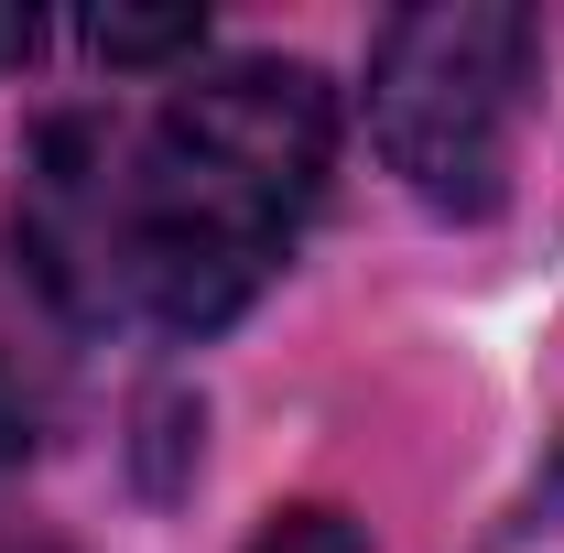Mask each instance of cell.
<instances>
[{"label":"cell","instance_id":"obj_1","mask_svg":"<svg viewBox=\"0 0 564 553\" xmlns=\"http://www.w3.org/2000/svg\"><path fill=\"white\" fill-rule=\"evenodd\" d=\"M337 163V87L293 55H228L131 131V304L217 337L293 261Z\"/></svg>","mask_w":564,"mask_h":553},{"label":"cell","instance_id":"obj_2","mask_svg":"<svg viewBox=\"0 0 564 553\" xmlns=\"http://www.w3.org/2000/svg\"><path fill=\"white\" fill-rule=\"evenodd\" d=\"M543 87V22L510 0H423L369 44V141L434 217H499Z\"/></svg>","mask_w":564,"mask_h":553},{"label":"cell","instance_id":"obj_3","mask_svg":"<svg viewBox=\"0 0 564 553\" xmlns=\"http://www.w3.org/2000/svg\"><path fill=\"white\" fill-rule=\"evenodd\" d=\"M11 250H22V282L98 326V315H131V131L109 120H44L33 152H22V196H11Z\"/></svg>","mask_w":564,"mask_h":553},{"label":"cell","instance_id":"obj_4","mask_svg":"<svg viewBox=\"0 0 564 553\" xmlns=\"http://www.w3.org/2000/svg\"><path fill=\"white\" fill-rule=\"evenodd\" d=\"M196 44H207L196 11H98V22H87V55H98V66H174V55H196Z\"/></svg>","mask_w":564,"mask_h":553},{"label":"cell","instance_id":"obj_5","mask_svg":"<svg viewBox=\"0 0 564 553\" xmlns=\"http://www.w3.org/2000/svg\"><path fill=\"white\" fill-rule=\"evenodd\" d=\"M250 553H369V521L337 510V499H293V510H272L250 532Z\"/></svg>","mask_w":564,"mask_h":553},{"label":"cell","instance_id":"obj_6","mask_svg":"<svg viewBox=\"0 0 564 553\" xmlns=\"http://www.w3.org/2000/svg\"><path fill=\"white\" fill-rule=\"evenodd\" d=\"M33 434H44V369L22 358L11 326H0V467H22V456H33Z\"/></svg>","mask_w":564,"mask_h":553},{"label":"cell","instance_id":"obj_7","mask_svg":"<svg viewBox=\"0 0 564 553\" xmlns=\"http://www.w3.org/2000/svg\"><path fill=\"white\" fill-rule=\"evenodd\" d=\"M33 44H44V33H33V11H0V66H22Z\"/></svg>","mask_w":564,"mask_h":553},{"label":"cell","instance_id":"obj_8","mask_svg":"<svg viewBox=\"0 0 564 553\" xmlns=\"http://www.w3.org/2000/svg\"><path fill=\"white\" fill-rule=\"evenodd\" d=\"M0 553H55V543H0Z\"/></svg>","mask_w":564,"mask_h":553}]
</instances>
